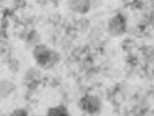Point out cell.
Returning a JSON list of instances; mask_svg holds the SVG:
<instances>
[{"label": "cell", "instance_id": "cell-5", "mask_svg": "<svg viewBox=\"0 0 154 116\" xmlns=\"http://www.w3.org/2000/svg\"><path fill=\"white\" fill-rule=\"evenodd\" d=\"M39 77L38 72L34 68H31L26 72L25 79L26 82H34V81L37 82Z\"/></svg>", "mask_w": 154, "mask_h": 116}, {"label": "cell", "instance_id": "cell-1", "mask_svg": "<svg viewBox=\"0 0 154 116\" xmlns=\"http://www.w3.org/2000/svg\"><path fill=\"white\" fill-rule=\"evenodd\" d=\"M32 57L38 68L51 69L58 65L61 60L60 53L46 44L39 42L33 46Z\"/></svg>", "mask_w": 154, "mask_h": 116}, {"label": "cell", "instance_id": "cell-2", "mask_svg": "<svg viewBox=\"0 0 154 116\" xmlns=\"http://www.w3.org/2000/svg\"><path fill=\"white\" fill-rule=\"evenodd\" d=\"M126 29V19L120 13L116 14L112 16L108 23V30L112 36H121L125 33Z\"/></svg>", "mask_w": 154, "mask_h": 116}, {"label": "cell", "instance_id": "cell-3", "mask_svg": "<svg viewBox=\"0 0 154 116\" xmlns=\"http://www.w3.org/2000/svg\"><path fill=\"white\" fill-rule=\"evenodd\" d=\"M67 4L72 11L79 14L87 13L92 5L91 0H67Z\"/></svg>", "mask_w": 154, "mask_h": 116}, {"label": "cell", "instance_id": "cell-4", "mask_svg": "<svg viewBox=\"0 0 154 116\" xmlns=\"http://www.w3.org/2000/svg\"><path fill=\"white\" fill-rule=\"evenodd\" d=\"M84 105L89 111H96L99 107V99L93 95H87L84 98Z\"/></svg>", "mask_w": 154, "mask_h": 116}]
</instances>
